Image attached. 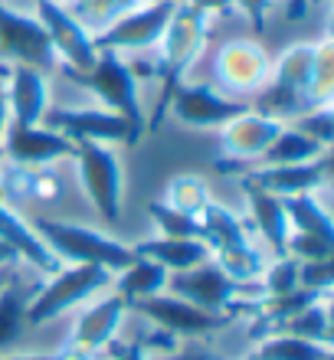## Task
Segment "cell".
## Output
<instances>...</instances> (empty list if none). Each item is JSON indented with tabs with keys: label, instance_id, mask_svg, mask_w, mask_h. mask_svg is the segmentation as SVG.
I'll return each mask as SVG.
<instances>
[{
	"label": "cell",
	"instance_id": "1",
	"mask_svg": "<svg viewBox=\"0 0 334 360\" xmlns=\"http://www.w3.org/2000/svg\"><path fill=\"white\" fill-rule=\"evenodd\" d=\"M164 53H161V95L154 105V115L144 118V131H158L161 122L167 118L171 108V95L177 86H184V72L193 66V59L200 56L203 43H207V13L193 10L191 4H181L174 10L171 23L164 30Z\"/></svg>",
	"mask_w": 334,
	"mask_h": 360
},
{
	"label": "cell",
	"instance_id": "2",
	"mask_svg": "<svg viewBox=\"0 0 334 360\" xmlns=\"http://www.w3.org/2000/svg\"><path fill=\"white\" fill-rule=\"evenodd\" d=\"M311 69H315V46L298 43L285 49V56L276 63L269 72L266 86L259 92L256 105H249V112L272 118V122H285V118H302L311 112L315 95H311Z\"/></svg>",
	"mask_w": 334,
	"mask_h": 360
},
{
	"label": "cell",
	"instance_id": "3",
	"mask_svg": "<svg viewBox=\"0 0 334 360\" xmlns=\"http://www.w3.org/2000/svg\"><path fill=\"white\" fill-rule=\"evenodd\" d=\"M59 72H63L69 82L89 89L98 102L105 105L108 112L122 115L124 122L131 124L134 138L141 141V134H144V108H141V102H138V79H134V69L124 66L122 59H118V53H112V49H98L96 63H92L89 69L59 66Z\"/></svg>",
	"mask_w": 334,
	"mask_h": 360
},
{
	"label": "cell",
	"instance_id": "4",
	"mask_svg": "<svg viewBox=\"0 0 334 360\" xmlns=\"http://www.w3.org/2000/svg\"><path fill=\"white\" fill-rule=\"evenodd\" d=\"M33 233L49 246V252L56 259H69L79 266H102L108 272H124L131 266L134 249L124 243L102 236L89 226H76V223H63V219H33Z\"/></svg>",
	"mask_w": 334,
	"mask_h": 360
},
{
	"label": "cell",
	"instance_id": "5",
	"mask_svg": "<svg viewBox=\"0 0 334 360\" xmlns=\"http://www.w3.org/2000/svg\"><path fill=\"white\" fill-rule=\"evenodd\" d=\"M200 239L210 246V252L220 256L217 266L233 278V282H249L262 272V256L249 246L246 229L239 226V219L229 210L207 203L200 210Z\"/></svg>",
	"mask_w": 334,
	"mask_h": 360
},
{
	"label": "cell",
	"instance_id": "6",
	"mask_svg": "<svg viewBox=\"0 0 334 360\" xmlns=\"http://www.w3.org/2000/svg\"><path fill=\"white\" fill-rule=\"evenodd\" d=\"M108 285V269L102 266H72V269H59L56 278L49 285H39L37 295L27 304V324H46L53 318H59L63 311L82 304L86 298L105 288Z\"/></svg>",
	"mask_w": 334,
	"mask_h": 360
},
{
	"label": "cell",
	"instance_id": "7",
	"mask_svg": "<svg viewBox=\"0 0 334 360\" xmlns=\"http://www.w3.org/2000/svg\"><path fill=\"white\" fill-rule=\"evenodd\" d=\"M76 161L92 207L102 213L108 226H118V219H122V167H118V158L105 144L86 141L76 144Z\"/></svg>",
	"mask_w": 334,
	"mask_h": 360
},
{
	"label": "cell",
	"instance_id": "8",
	"mask_svg": "<svg viewBox=\"0 0 334 360\" xmlns=\"http://www.w3.org/2000/svg\"><path fill=\"white\" fill-rule=\"evenodd\" d=\"M128 308H134L138 314L151 318L154 324H161V331L167 334H181V338H200V334H210V331H220L226 328L236 314L233 311H203L197 304L184 302L177 295H148V298H138L131 302Z\"/></svg>",
	"mask_w": 334,
	"mask_h": 360
},
{
	"label": "cell",
	"instance_id": "9",
	"mask_svg": "<svg viewBox=\"0 0 334 360\" xmlns=\"http://www.w3.org/2000/svg\"><path fill=\"white\" fill-rule=\"evenodd\" d=\"M0 56L10 59V63L39 69L43 76L56 72L59 66L56 49L49 43L43 23L33 17H23V13L4 7V4H0Z\"/></svg>",
	"mask_w": 334,
	"mask_h": 360
},
{
	"label": "cell",
	"instance_id": "10",
	"mask_svg": "<svg viewBox=\"0 0 334 360\" xmlns=\"http://www.w3.org/2000/svg\"><path fill=\"white\" fill-rule=\"evenodd\" d=\"M37 20L46 30L49 43L56 49V59H63L59 66L66 69H89L96 63L98 49L92 43V33L86 30V23L66 10L59 0H37ZM56 66V69H59Z\"/></svg>",
	"mask_w": 334,
	"mask_h": 360
},
{
	"label": "cell",
	"instance_id": "11",
	"mask_svg": "<svg viewBox=\"0 0 334 360\" xmlns=\"http://www.w3.org/2000/svg\"><path fill=\"white\" fill-rule=\"evenodd\" d=\"M53 131L66 134L72 144H128L134 148L131 124L122 115L108 112V108H56V112L43 115Z\"/></svg>",
	"mask_w": 334,
	"mask_h": 360
},
{
	"label": "cell",
	"instance_id": "12",
	"mask_svg": "<svg viewBox=\"0 0 334 360\" xmlns=\"http://www.w3.org/2000/svg\"><path fill=\"white\" fill-rule=\"evenodd\" d=\"M282 131V122H272V118H262L256 112H243L239 118L226 122L220 128V144L223 154L217 161V171L220 174H236L243 164H252L262 158L269 144L278 138Z\"/></svg>",
	"mask_w": 334,
	"mask_h": 360
},
{
	"label": "cell",
	"instance_id": "13",
	"mask_svg": "<svg viewBox=\"0 0 334 360\" xmlns=\"http://www.w3.org/2000/svg\"><path fill=\"white\" fill-rule=\"evenodd\" d=\"M174 4H148V7H138L131 13H122V17H115L98 37H92L96 49H148L154 43H161L164 30L171 23L174 17Z\"/></svg>",
	"mask_w": 334,
	"mask_h": 360
},
{
	"label": "cell",
	"instance_id": "14",
	"mask_svg": "<svg viewBox=\"0 0 334 360\" xmlns=\"http://www.w3.org/2000/svg\"><path fill=\"white\" fill-rule=\"evenodd\" d=\"M167 285L177 298L197 304L203 311H233V295L239 292V282H233L217 262H200L187 272H171Z\"/></svg>",
	"mask_w": 334,
	"mask_h": 360
},
{
	"label": "cell",
	"instance_id": "15",
	"mask_svg": "<svg viewBox=\"0 0 334 360\" xmlns=\"http://www.w3.org/2000/svg\"><path fill=\"white\" fill-rule=\"evenodd\" d=\"M243 112H249L246 102L226 98V95L213 92L210 86H177L171 95V108H167V115L191 128H223Z\"/></svg>",
	"mask_w": 334,
	"mask_h": 360
},
{
	"label": "cell",
	"instance_id": "16",
	"mask_svg": "<svg viewBox=\"0 0 334 360\" xmlns=\"http://www.w3.org/2000/svg\"><path fill=\"white\" fill-rule=\"evenodd\" d=\"M0 154H7L20 167H39V164L59 161V158H76V144L66 134L53 131V128H39V124H7Z\"/></svg>",
	"mask_w": 334,
	"mask_h": 360
},
{
	"label": "cell",
	"instance_id": "17",
	"mask_svg": "<svg viewBox=\"0 0 334 360\" xmlns=\"http://www.w3.org/2000/svg\"><path fill=\"white\" fill-rule=\"evenodd\" d=\"M246 184L276 193V197H298V193H311V190L325 187L331 180V158L318 154L311 161H298V164H272V167H256V171L243 174Z\"/></svg>",
	"mask_w": 334,
	"mask_h": 360
},
{
	"label": "cell",
	"instance_id": "18",
	"mask_svg": "<svg viewBox=\"0 0 334 360\" xmlns=\"http://www.w3.org/2000/svg\"><path fill=\"white\" fill-rule=\"evenodd\" d=\"M269 59L262 53V46L249 43V39H236V43H226L217 56V79H220L226 89H236V92H252V89H262L269 79Z\"/></svg>",
	"mask_w": 334,
	"mask_h": 360
},
{
	"label": "cell",
	"instance_id": "19",
	"mask_svg": "<svg viewBox=\"0 0 334 360\" xmlns=\"http://www.w3.org/2000/svg\"><path fill=\"white\" fill-rule=\"evenodd\" d=\"M46 76L33 66L13 63L7 76V108L13 112L17 124H39L46 115Z\"/></svg>",
	"mask_w": 334,
	"mask_h": 360
},
{
	"label": "cell",
	"instance_id": "20",
	"mask_svg": "<svg viewBox=\"0 0 334 360\" xmlns=\"http://www.w3.org/2000/svg\"><path fill=\"white\" fill-rule=\"evenodd\" d=\"M0 243L13 249V256H17V259L33 262L39 272H49V275L59 272V259L49 252L46 243L33 233V226H30V223H23L17 213H10L4 203H0Z\"/></svg>",
	"mask_w": 334,
	"mask_h": 360
},
{
	"label": "cell",
	"instance_id": "21",
	"mask_svg": "<svg viewBox=\"0 0 334 360\" xmlns=\"http://www.w3.org/2000/svg\"><path fill=\"white\" fill-rule=\"evenodd\" d=\"M134 256L151 259L158 266H164L167 272H187V269L200 266L210 259V246L203 239H174V236H161V239H148L138 243Z\"/></svg>",
	"mask_w": 334,
	"mask_h": 360
},
{
	"label": "cell",
	"instance_id": "22",
	"mask_svg": "<svg viewBox=\"0 0 334 360\" xmlns=\"http://www.w3.org/2000/svg\"><path fill=\"white\" fill-rule=\"evenodd\" d=\"M239 187L246 193L249 200V213H252V223L256 229L266 236V243L276 249L278 256H285V243H288V217H285V207H282V197L276 193H266V190L252 187L246 180H239Z\"/></svg>",
	"mask_w": 334,
	"mask_h": 360
},
{
	"label": "cell",
	"instance_id": "23",
	"mask_svg": "<svg viewBox=\"0 0 334 360\" xmlns=\"http://www.w3.org/2000/svg\"><path fill=\"white\" fill-rule=\"evenodd\" d=\"M124 308H128V304H124L122 295H112V298H105V302L92 304V308L79 318L76 341H72V347H79V351H86V354L102 351V347L112 341L115 328L122 324Z\"/></svg>",
	"mask_w": 334,
	"mask_h": 360
},
{
	"label": "cell",
	"instance_id": "24",
	"mask_svg": "<svg viewBox=\"0 0 334 360\" xmlns=\"http://www.w3.org/2000/svg\"><path fill=\"white\" fill-rule=\"evenodd\" d=\"M282 207H285L288 226H295V233H308V236H318L334 246V226L331 217H328L321 203H318L311 193H298V197H282Z\"/></svg>",
	"mask_w": 334,
	"mask_h": 360
},
{
	"label": "cell",
	"instance_id": "25",
	"mask_svg": "<svg viewBox=\"0 0 334 360\" xmlns=\"http://www.w3.org/2000/svg\"><path fill=\"white\" fill-rule=\"evenodd\" d=\"M167 269L158 266V262H151V259H134L131 266L122 272V278H118V292L122 295L124 304L138 302V298H148V295H161V288H167Z\"/></svg>",
	"mask_w": 334,
	"mask_h": 360
},
{
	"label": "cell",
	"instance_id": "26",
	"mask_svg": "<svg viewBox=\"0 0 334 360\" xmlns=\"http://www.w3.org/2000/svg\"><path fill=\"white\" fill-rule=\"evenodd\" d=\"M37 288H33V292H23V288H17L13 282H7L0 288V351L23 338V331H27V304H30V298L37 295Z\"/></svg>",
	"mask_w": 334,
	"mask_h": 360
},
{
	"label": "cell",
	"instance_id": "27",
	"mask_svg": "<svg viewBox=\"0 0 334 360\" xmlns=\"http://www.w3.org/2000/svg\"><path fill=\"white\" fill-rule=\"evenodd\" d=\"M325 151L328 148H321L318 141L305 138V134L295 131V128H282L278 138L262 151V158H259L256 164H262V167H272V164H298V161H311V158H318V154H325Z\"/></svg>",
	"mask_w": 334,
	"mask_h": 360
},
{
	"label": "cell",
	"instance_id": "28",
	"mask_svg": "<svg viewBox=\"0 0 334 360\" xmlns=\"http://www.w3.org/2000/svg\"><path fill=\"white\" fill-rule=\"evenodd\" d=\"M272 334H288V338H305L315 344H328L331 347V321H328V308L325 304H308L305 311L292 314L285 321H278L272 328Z\"/></svg>",
	"mask_w": 334,
	"mask_h": 360
},
{
	"label": "cell",
	"instance_id": "29",
	"mask_svg": "<svg viewBox=\"0 0 334 360\" xmlns=\"http://www.w3.org/2000/svg\"><path fill=\"white\" fill-rule=\"evenodd\" d=\"M256 357L262 360H334L328 344H315L305 338H288V334H272L269 341L259 344Z\"/></svg>",
	"mask_w": 334,
	"mask_h": 360
},
{
	"label": "cell",
	"instance_id": "30",
	"mask_svg": "<svg viewBox=\"0 0 334 360\" xmlns=\"http://www.w3.org/2000/svg\"><path fill=\"white\" fill-rule=\"evenodd\" d=\"M148 217L161 226V236H174V239H200V217L181 213V210L167 207V203H148Z\"/></svg>",
	"mask_w": 334,
	"mask_h": 360
},
{
	"label": "cell",
	"instance_id": "31",
	"mask_svg": "<svg viewBox=\"0 0 334 360\" xmlns=\"http://www.w3.org/2000/svg\"><path fill=\"white\" fill-rule=\"evenodd\" d=\"M207 187H203L200 177H174L171 187H167V207L181 210V213H191V217H200V210L207 207Z\"/></svg>",
	"mask_w": 334,
	"mask_h": 360
},
{
	"label": "cell",
	"instance_id": "32",
	"mask_svg": "<svg viewBox=\"0 0 334 360\" xmlns=\"http://www.w3.org/2000/svg\"><path fill=\"white\" fill-rule=\"evenodd\" d=\"M331 39H325L321 46H315V69H311V95H315V105H328L334 89V69H331Z\"/></svg>",
	"mask_w": 334,
	"mask_h": 360
},
{
	"label": "cell",
	"instance_id": "33",
	"mask_svg": "<svg viewBox=\"0 0 334 360\" xmlns=\"http://www.w3.org/2000/svg\"><path fill=\"white\" fill-rule=\"evenodd\" d=\"M295 131H302L305 138L318 141L321 148H331V141H334V112H331V105H321L318 112H305L302 118H298Z\"/></svg>",
	"mask_w": 334,
	"mask_h": 360
},
{
	"label": "cell",
	"instance_id": "34",
	"mask_svg": "<svg viewBox=\"0 0 334 360\" xmlns=\"http://www.w3.org/2000/svg\"><path fill=\"white\" fill-rule=\"evenodd\" d=\"M334 246L318 236H308V233H288L285 243V256L298 259V262H315V259H331Z\"/></svg>",
	"mask_w": 334,
	"mask_h": 360
},
{
	"label": "cell",
	"instance_id": "35",
	"mask_svg": "<svg viewBox=\"0 0 334 360\" xmlns=\"http://www.w3.org/2000/svg\"><path fill=\"white\" fill-rule=\"evenodd\" d=\"M302 288L298 285V259L292 256H278V262L266 272V292L269 295H288Z\"/></svg>",
	"mask_w": 334,
	"mask_h": 360
},
{
	"label": "cell",
	"instance_id": "36",
	"mask_svg": "<svg viewBox=\"0 0 334 360\" xmlns=\"http://www.w3.org/2000/svg\"><path fill=\"white\" fill-rule=\"evenodd\" d=\"M138 0H79V7L72 10L79 20L86 17L89 23H105V20L122 17L124 7H131Z\"/></svg>",
	"mask_w": 334,
	"mask_h": 360
},
{
	"label": "cell",
	"instance_id": "37",
	"mask_svg": "<svg viewBox=\"0 0 334 360\" xmlns=\"http://www.w3.org/2000/svg\"><path fill=\"white\" fill-rule=\"evenodd\" d=\"M331 282H334V266H331V259L298 262V285H302V288H315V292L328 295Z\"/></svg>",
	"mask_w": 334,
	"mask_h": 360
},
{
	"label": "cell",
	"instance_id": "38",
	"mask_svg": "<svg viewBox=\"0 0 334 360\" xmlns=\"http://www.w3.org/2000/svg\"><path fill=\"white\" fill-rule=\"evenodd\" d=\"M233 4L243 7V13L249 17V23H252L256 33L266 30V13H269V7H272V0H233Z\"/></svg>",
	"mask_w": 334,
	"mask_h": 360
},
{
	"label": "cell",
	"instance_id": "39",
	"mask_svg": "<svg viewBox=\"0 0 334 360\" xmlns=\"http://www.w3.org/2000/svg\"><path fill=\"white\" fill-rule=\"evenodd\" d=\"M7 76H10V66L0 63V141H4V131H7Z\"/></svg>",
	"mask_w": 334,
	"mask_h": 360
},
{
	"label": "cell",
	"instance_id": "40",
	"mask_svg": "<svg viewBox=\"0 0 334 360\" xmlns=\"http://www.w3.org/2000/svg\"><path fill=\"white\" fill-rule=\"evenodd\" d=\"M171 360H217V354L207 344H187L181 354H174Z\"/></svg>",
	"mask_w": 334,
	"mask_h": 360
},
{
	"label": "cell",
	"instance_id": "41",
	"mask_svg": "<svg viewBox=\"0 0 334 360\" xmlns=\"http://www.w3.org/2000/svg\"><path fill=\"white\" fill-rule=\"evenodd\" d=\"M187 4L200 13H226L233 7V0H187Z\"/></svg>",
	"mask_w": 334,
	"mask_h": 360
},
{
	"label": "cell",
	"instance_id": "42",
	"mask_svg": "<svg viewBox=\"0 0 334 360\" xmlns=\"http://www.w3.org/2000/svg\"><path fill=\"white\" fill-rule=\"evenodd\" d=\"M315 0H288V7H285V17L288 20H302L308 13V7H311Z\"/></svg>",
	"mask_w": 334,
	"mask_h": 360
},
{
	"label": "cell",
	"instance_id": "43",
	"mask_svg": "<svg viewBox=\"0 0 334 360\" xmlns=\"http://www.w3.org/2000/svg\"><path fill=\"white\" fill-rule=\"evenodd\" d=\"M118 360H144V344L134 341V344H128V347H122V351H118Z\"/></svg>",
	"mask_w": 334,
	"mask_h": 360
},
{
	"label": "cell",
	"instance_id": "44",
	"mask_svg": "<svg viewBox=\"0 0 334 360\" xmlns=\"http://www.w3.org/2000/svg\"><path fill=\"white\" fill-rule=\"evenodd\" d=\"M13 259H17V256H13V249H10V246H4V243H0V266H10Z\"/></svg>",
	"mask_w": 334,
	"mask_h": 360
},
{
	"label": "cell",
	"instance_id": "45",
	"mask_svg": "<svg viewBox=\"0 0 334 360\" xmlns=\"http://www.w3.org/2000/svg\"><path fill=\"white\" fill-rule=\"evenodd\" d=\"M10 278H13V262H10V266H0V288H4Z\"/></svg>",
	"mask_w": 334,
	"mask_h": 360
},
{
	"label": "cell",
	"instance_id": "46",
	"mask_svg": "<svg viewBox=\"0 0 334 360\" xmlns=\"http://www.w3.org/2000/svg\"><path fill=\"white\" fill-rule=\"evenodd\" d=\"M10 360H66V354H59V357H33L30 354V357H10Z\"/></svg>",
	"mask_w": 334,
	"mask_h": 360
},
{
	"label": "cell",
	"instance_id": "47",
	"mask_svg": "<svg viewBox=\"0 0 334 360\" xmlns=\"http://www.w3.org/2000/svg\"><path fill=\"white\" fill-rule=\"evenodd\" d=\"M158 4H174V7H181V4H187V0H158Z\"/></svg>",
	"mask_w": 334,
	"mask_h": 360
},
{
	"label": "cell",
	"instance_id": "48",
	"mask_svg": "<svg viewBox=\"0 0 334 360\" xmlns=\"http://www.w3.org/2000/svg\"><path fill=\"white\" fill-rule=\"evenodd\" d=\"M249 360H262V357H249Z\"/></svg>",
	"mask_w": 334,
	"mask_h": 360
}]
</instances>
